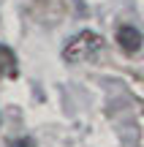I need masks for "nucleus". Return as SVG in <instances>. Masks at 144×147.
<instances>
[{
	"mask_svg": "<svg viewBox=\"0 0 144 147\" xmlns=\"http://www.w3.org/2000/svg\"><path fill=\"white\" fill-rule=\"evenodd\" d=\"M103 49V38L92 30H84L79 36H74L63 49V57L68 63H84V60H92L98 52Z\"/></svg>",
	"mask_w": 144,
	"mask_h": 147,
	"instance_id": "f257e3e1",
	"label": "nucleus"
},
{
	"mask_svg": "<svg viewBox=\"0 0 144 147\" xmlns=\"http://www.w3.org/2000/svg\"><path fill=\"white\" fill-rule=\"evenodd\" d=\"M117 44L123 47V52L133 55V52H139V49H141V33L136 30L133 25H123L117 30Z\"/></svg>",
	"mask_w": 144,
	"mask_h": 147,
	"instance_id": "f03ea898",
	"label": "nucleus"
},
{
	"mask_svg": "<svg viewBox=\"0 0 144 147\" xmlns=\"http://www.w3.org/2000/svg\"><path fill=\"white\" fill-rule=\"evenodd\" d=\"M33 5H35V11L41 16H49V19H60L65 11L63 0H33Z\"/></svg>",
	"mask_w": 144,
	"mask_h": 147,
	"instance_id": "7ed1b4c3",
	"label": "nucleus"
},
{
	"mask_svg": "<svg viewBox=\"0 0 144 147\" xmlns=\"http://www.w3.org/2000/svg\"><path fill=\"white\" fill-rule=\"evenodd\" d=\"M0 74H3V76H11V79L19 74V68H16V55H14V49H8L5 44H0Z\"/></svg>",
	"mask_w": 144,
	"mask_h": 147,
	"instance_id": "20e7f679",
	"label": "nucleus"
},
{
	"mask_svg": "<svg viewBox=\"0 0 144 147\" xmlns=\"http://www.w3.org/2000/svg\"><path fill=\"white\" fill-rule=\"evenodd\" d=\"M11 147H35V144H33V139L22 136V139H16V142H11Z\"/></svg>",
	"mask_w": 144,
	"mask_h": 147,
	"instance_id": "39448f33",
	"label": "nucleus"
}]
</instances>
